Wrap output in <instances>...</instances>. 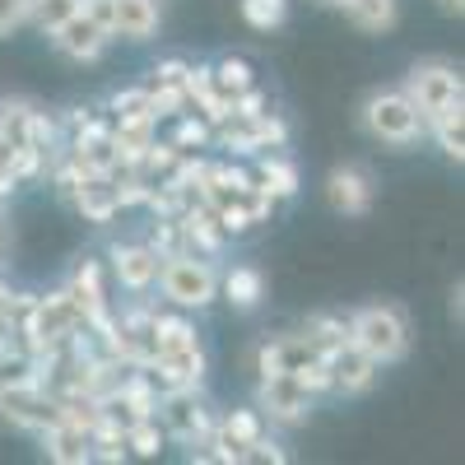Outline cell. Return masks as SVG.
<instances>
[{
    "instance_id": "6da1fadb",
    "label": "cell",
    "mask_w": 465,
    "mask_h": 465,
    "mask_svg": "<svg viewBox=\"0 0 465 465\" xmlns=\"http://www.w3.org/2000/svg\"><path fill=\"white\" fill-rule=\"evenodd\" d=\"M153 340H159V349H153V359L144 363L149 381L163 391H177V386H201L205 377V349L196 340V326L182 322V317H159L153 312Z\"/></svg>"
},
{
    "instance_id": "7a4b0ae2",
    "label": "cell",
    "mask_w": 465,
    "mask_h": 465,
    "mask_svg": "<svg viewBox=\"0 0 465 465\" xmlns=\"http://www.w3.org/2000/svg\"><path fill=\"white\" fill-rule=\"evenodd\" d=\"M344 331H349V344H359L363 354L377 359V363H396V359L410 354V322L391 302L359 307V312L344 322Z\"/></svg>"
},
{
    "instance_id": "3957f363",
    "label": "cell",
    "mask_w": 465,
    "mask_h": 465,
    "mask_svg": "<svg viewBox=\"0 0 465 465\" xmlns=\"http://www.w3.org/2000/svg\"><path fill=\"white\" fill-rule=\"evenodd\" d=\"M153 284L163 289V298L173 307H186V312L196 307V312H201V307H210L219 298V270L201 252H168Z\"/></svg>"
},
{
    "instance_id": "277c9868",
    "label": "cell",
    "mask_w": 465,
    "mask_h": 465,
    "mask_svg": "<svg viewBox=\"0 0 465 465\" xmlns=\"http://www.w3.org/2000/svg\"><path fill=\"white\" fill-rule=\"evenodd\" d=\"M363 126L381 144H414L423 135V116L405 89H386V94H372L363 103Z\"/></svg>"
},
{
    "instance_id": "5b68a950",
    "label": "cell",
    "mask_w": 465,
    "mask_h": 465,
    "mask_svg": "<svg viewBox=\"0 0 465 465\" xmlns=\"http://www.w3.org/2000/svg\"><path fill=\"white\" fill-rule=\"evenodd\" d=\"M214 140L232 153H265V149H284L289 126L284 116L275 112H261V116H242V112H228L214 122Z\"/></svg>"
},
{
    "instance_id": "8992f818",
    "label": "cell",
    "mask_w": 465,
    "mask_h": 465,
    "mask_svg": "<svg viewBox=\"0 0 465 465\" xmlns=\"http://www.w3.org/2000/svg\"><path fill=\"white\" fill-rule=\"evenodd\" d=\"M153 419H163V438H177L186 447H196L210 438L214 429V414L210 405L196 396V386H177V391H163L159 396V410H153Z\"/></svg>"
},
{
    "instance_id": "52a82bcc",
    "label": "cell",
    "mask_w": 465,
    "mask_h": 465,
    "mask_svg": "<svg viewBox=\"0 0 465 465\" xmlns=\"http://www.w3.org/2000/svg\"><path fill=\"white\" fill-rule=\"evenodd\" d=\"M0 414H5L15 429L24 433H47L61 423V405L56 396L47 391V386H37V381H15L0 391Z\"/></svg>"
},
{
    "instance_id": "ba28073f",
    "label": "cell",
    "mask_w": 465,
    "mask_h": 465,
    "mask_svg": "<svg viewBox=\"0 0 465 465\" xmlns=\"http://www.w3.org/2000/svg\"><path fill=\"white\" fill-rule=\"evenodd\" d=\"M405 94H410V103L419 107L423 122H429L433 112H442L447 103L460 98V74H456V65H447V61H419V65L410 70V80H405Z\"/></svg>"
},
{
    "instance_id": "9c48e42d",
    "label": "cell",
    "mask_w": 465,
    "mask_h": 465,
    "mask_svg": "<svg viewBox=\"0 0 465 465\" xmlns=\"http://www.w3.org/2000/svg\"><path fill=\"white\" fill-rule=\"evenodd\" d=\"M256 410L275 423H302L312 410V391L298 381V372H265L256 386Z\"/></svg>"
},
{
    "instance_id": "30bf717a",
    "label": "cell",
    "mask_w": 465,
    "mask_h": 465,
    "mask_svg": "<svg viewBox=\"0 0 465 465\" xmlns=\"http://www.w3.org/2000/svg\"><path fill=\"white\" fill-rule=\"evenodd\" d=\"M70 298H74V307H80V317H84V326H89V335H107L112 331V312H107V289H103V265L98 261H80V270H74V280H70V289H65Z\"/></svg>"
},
{
    "instance_id": "8fae6325",
    "label": "cell",
    "mask_w": 465,
    "mask_h": 465,
    "mask_svg": "<svg viewBox=\"0 0 465 465\" xmlns=\"http://www.w3.org/2000/svg\"><path fill=\"white\" fill-rule=\"evenodd\" d=\"M326 368H331V391H344V396H363L368 386L377 381V372H381V363L368 359L363 349L349 344V340L326 354Z\"/></svg>"
},
{
    "instance_id": "7c38bea8",
    "label": "cell",
    "mask_w": 465,
    "mask_h": 465,
    "mask_svg": "<svg viewBox=\"0 0 465 465\" xmlns=\"http://www.w3.org/2000/svg\"><path fill=\"white\" fill-rule=\"evenodd\" d=\"M52 43H56V52H65L70 61H98L112 37H107V28H103L98 19H89L84 10H74L65 24L52 28Z\"/></svg>"
},
{
    "instance_id": "4fadbf2b",
    "label": "cell",
    "mask_w": 465,
    "mask_h": 465,
    "mask_svg": "<svg viewBox=\"0 0 465 465\" xmlns=\"http://www.w3.org/2000/svg\"><path fill=\"white\" fill-rule=\"evenodd\" d=\"M177 238H182V252H201V256H214L219 247H223V223L214 219V210L205 205V201H191V205H182L177 214Z\"/></svg>"
},
{
    "instance_id": "5bb4252c",
    "label": "cell",
    "mask_w": 465,
    "mask_h": 465,
    "mask_svg": "<svg viewBox=\"0 0 465 465\" xmlns=\"http://www.w3.org/2000/svg\"><path fill=\"white\" fill-rule=\"evenodd\" d=\"M159 265H163V256L153 252L149 242H122V247H112V275H116V284L131 289V293L153 289Z\"/></svg>"
},
{
    "instance_id": "9a60e30c",
    "label": "cell",
    "mask_w": 465,
    "mask_h": 465,
    "mask_svg": "<svg viewBox=\"0 0 465 465\" xmlns=\"http://www.w3.org/2000/svg\"><path fill=\"white\" fill-rule=\"evenodd\" d=\"M322 349L307 340V335H280V340H265L256 349V372H302L307 363H317Z\"/></svg>"
},
{
    "instance_id": "2e32d148",
    "label": "cell",
    "mask_w": 465,
    "mask_h": 465,
    "mask_svg": "<svg viewBox=\"0 0 465 465\" xmlns=\"http://www.w3.org/2000/svg\"><path fill=\"white\" fill-rule=\"evenodd\" d=\"M65 201L80 210L89 223H107L116 210H122V201H116V177H112V173H84L80 186H74Z\"/></svg>"
},
{
    "instance_id": "e0dca14e",
    "label": "cell",
    "mask_w": 465,
    "mask_h": 465,
    "mask_svg": "<svg viewBox=\"0 0 465 465\" xmlns=\"http://www.w3.org/2000/svg\"><path fill=\"white\" fill-rule=\"evenodd\" d=\"M326 196H331V205L340 214H368V205H372V177L363 168H354V163H344V168H335L326 177Z\"/></svg>"
},
{
    "instance_id": "ac0fdd59",
    "label": "cell",
    "mask_w": 465,
    "mask_h": 465,
    "mask_svg": "<svg viewBox=\"0 0 465 465\" xmlns=\"http://www.w3.org/2000/svg\"><path fill=\"white\" fill-rule=\"evenodd\" d=\"M159 28V0H112V37L144 43Z\"/></svg>"
},
{
    "instance_id": "d6986e66",
    "label": "cell",
    "mask_w": 465,
    "mask_h": 465,
    "mask_svg": "<svg viewBox=\"0 0 465 465\" xmlns=\"http://www.w3.org/2000/svg\"><path fill=\"white\" fill-rule=\"evenodd\" d=\"M43 438V447H47V460H56V465H89V433L84 429H74V423H56V429H47V433H37Z\"/></svg>"
},
{
    "instance_id": "ffe728a7",
    "label": "cell",
    "mask_w": 465,
    "mask_h": 465,
    "mask_svg": "<svg viewBox=\"0 0 465 465\" xmlns=\"http://www.w3.org/2000/svg\"><path fill=\"white\" fill-rule=\"evenodd\" d=\"M153 116H135V122H112V144H116V159H122V168H135L140 153L153 144Z\"/></svg>"
},
{
    "instance_id": "44dd1931",
    "label": "cell",
    "mask_w": 465,
    "mask_h": 465,
    "mask_svg": "<svg viewBox=\"0 0 465 465\" xmlns=\"http://www.w3.org/2000/svg\"><path fill=\"white\" fill-rule=\"evenodd\" d=\"M256 186L261 191H270L275 201H289V196H298V168H293V159H284V153H261V163H256Z\"/></svg>"
},
{
    "instance_id": "7402d4cb",
    "label": "cell",
    "mask_w": 465,
    "mask_h": 465,
    "mask_svg": "<svg viewBox=\"0 0 465 465\" xmlns=\"http://www.w3.org/2000/svg\"><path fill=\"white\" fill-rule=\"evenodd\" d=\"M423 131H433L438 135V144H442V153L447 159H465V126H460V98L456 103H447L442 112H433L429 122H423Z\"/></svg>"
},
{
    "instance_id": "603a6c76",
    "label": "cell",
    "mask_w": 465,
    "mask_h": 465,
    "mask_svg": "<svg viewBox=\"0 0 465 465\" xmlns=\"http://www.w3.org/2000/svg\"><path fill=\"white\" fill-rule=\"evenodd\" d=\"M219 289H223V298L232 307H256L265 298V275H261L256 265H232L228 275L219 280Z\"/></svg>"
},
{
    "instance_id": "cb8c5ba5",
    "label": "cell",
    "mask_w": 465,
    "mask_h": 465,
    "mask_svg": "<svg viewBox=\"0 0 465 465\" xmlns=\"http://www.w3.org/2000/svg\"><path fill=\"white\" fill-rule=\"evenodd\" d=\"M340 10L354 19L363 33H386V28H396V15H401L396 0H340Z\"/></svg>"
},
{
    "instance_id": "d4e9b609",
    "label": "cell",
    "mask_w": 465,
    "mask_h": 465,
    "mask_svg": "<svg viewBox=\"0 0 465 465\" xmlns=\"http://www.w3.org/2000/svg\"><path fill=\"white\" fill-rule=\"evenodd\" d=\"M28 112H33V103H24V98H5V103H0V144H5V149L28 144Z\"/></svg>"
},
{
    "instance_id": "484cf974",
    "label": "cell",
    "mask_w": 465,
    "mask_h": 465,
    "mask_svg": "<svg viewBox=\"0 0 465 465\" xmlns=\"http://www.w3.org/2000/svg\"><path fill=\"white\" fill-rule=\"evenodd\" d=\"M107 112H112V122H135V116H153V98H149L144 84L140 89H116L107 98ZM153 122H159V116H153Z\"/></svg>"
},
{
    "instance_id": "4316f807",
    "label": "cell",
    "mask_w": 465,
    "mask_h": 465,
    "mask_svg": "<svg viewBox=\"0 0 465 465\" xmlns=\"http://www.w3.org/2000/svg\"><path fill=\"white\" fill-rule=\"evenodd\" d=\"M256 80H252V65L242 61V56H223L219 65H214V89L232 103V98H238L242 89H252Z\"/></svg>"
},
{
    "instance_id": "83f0119b",
    "label": "cell",
    "mask_w": 465,
    "mask_h": 465,
    "mask_svg": "<svg viewBox=\"0 0 465 465\" xmlns=\"http://www.w3.org/2000/svg\"><path fill=\"white\" fill-rule=\"evenodd\" d=\"M302 335L312 340V344L322 349V354H331V349H340V344L349 340V331H344V317H331V312H317V317H307Z\"/></svg>"
},
{
    "instance_id": "f1b7e54d",
    "label": "cell",
    "mask_w": 465,
    "mask_h": 465,
    "mask_svg": "<svg viewBox=\"0 0 465 465\" xmlns=\"http://www.w3.org/2000/svg\"><path fill=\"white\" fill-rule=\"evenodd\" d=\"M242 19L256 33H275L289 19V0H242Z\"/></svg>"
},
{
    "instance_id": "f546056e",
    "label": "cell",
    "mask_w": 465,
    "mask_h": 465,
    "mask_svg": "<svg viewBox=\"0 0 465 465\" xmlns=\"http://www.w3.org/2000/svg\"><path fill=\"white\" fill-rule=\"evenodd\" d=\"M126 451H131V456H159V451H163L159 419H135L131 429H126Z\"/></svg>"
},
{
    "instance_id": "4dcf8cb0",
    "label": "cell",
    "mask_w": 465,
    "mask_h": 465,
    "mask_svg": "<svg viewBox=\"0 0 465 465\" xmlns=\"http://www.w3.org/2000/svg\"><path fill=\"white\" fill-rule=\"evenodd\" d=\"M80 5H84V0H28V19L43 28V33H52L56 24H65Z\"/></svg>"
},
{
    "instance_id": "1f68e13d",
    "label": "cell",
    "mask_w": 465,
    "mask_h": 465,
    "mask_svg": "<svg viewBox=\"0 0 465 465\" xmlns=\"http://www.w3.org/2000/svg\"><path fill=\"white\" fill-rule=\"evenodd\" d=\"M214 140V126L205 122V116H191V112H177V135H173V144L182 149V153H191V149H201V144H210Z\"/></svg>"
},
{
    "instance_id": "d6a6232c",
    "label": "cell",
    "mask_w": 465,
    "mask_h": 465,
    "mask_svg": "<svg viewBox=\"0 0 465 465\" xmlns=\"http://www.w3.org/2000/svg\"><path fill=\"white\" fill-rule=\"evenodd\" d=\"M242 460H256V465H284V460H289V451H284L280 442H270V438L261 433V438H252V442H247Z\"/></svg>"
},
{
    "instance_id": "836d02e7",
    "label": "cell",
    "mask_w": 465,
    "mask_h": 465,
    "mask_svg": "<svg viewBox=\"0 0 465 465\" xmlns=\"http://www.w3.org/2000/svg\"><path fill=\"white\" fill-rule=\"evenodd\" d=\"M149 247L159 252V256H168V252H182V238H177V219H159V223H153V238H149Z\"/></svg>"
},
{
    "instance_id": "e575fe53",
    "label": "cell",
    "mask_w": 465,
    "mask_h": 465,
    "mask_svg": "<svg viewBox=\"0 0 465 465\" xmlns=\"http://www.w3.org/2000/svg\"><path fill=\"white\" fill-rule=\"evenodd\" d=\"M28 19V0H0V37L15 33Z\"/></svg>"
},
{
    "instance_id": "d590c367",
    "label": "cell",
    "mask_w": 465,
    "mask_h": 465,
    "mask_svg": "<svg viewBox=\"0 0 465 465\" xmlns=\"http://www.w3.org/2000/svg\"><path fill=\"white\" fill-rule=\"evenodd\" d=\"M232 112H242V116H261V112H270V103H265V94L252 84V89H242L238 98H232Z\"/></svg>"
},
{
    "instance_id": "8d00e7d4",
    "label": "cell",
    "mask_w": 465,
    "mask_h": 465,
    "mask_svg": "<svg viewBox=\"0 0 465 465\" xmlns=\"http://www.w3.org/2000/svg\"><path fill=\"white\" fill-rule=\"evenodd\" d=\"M182 80H186V61H163V65H153L149 84H182Z\"/></svg>"
},
{
    "instance_id": "74e56055",
    "label": "cell",
    "mask_w": 465,
    "mask_h": 465,
    "mask_svg": "<svg viewBox=\"0 0 465 465\" xmlns=\"http://www.w3.org/2000/svg\"><path fill=\"white\" fill-rule=\"evenodd\" d=\"M0 331L15 335V322H10V289H5V280H0Z\"/></svg>"
},
{
    "instance_id": "f35d334b",
    "label": "cell",
    "mask_w": 465,
    "mask_h": 465,
    "mask_svg": "<svg viewBox=\"0 0 465 465\" xmlns=\"http://www.w3.org/2000/svg\"><path fill=\"white\" fill-rule=\"evenodd\" d=\"M460 5L465 0H442V10H451V15H460Z\"/></svg>"
},
{
    "instance_id": "ab89813d",
    "label": "cell",
    "mask_w": 465,
    "mask_h": 465,
    "mask_svg": "<svg viewBox=\"0 0 465 465\" xmlns=\"http://www.w3.org/2000/svg\"><path fill=\"white\" fill-rule=\"evenodd\" d=\"M0 252H5V223H0Z\"/></svg>"
},
{
    "instance_id": "60d3db41",
    "label": "cell",
    "mask_w": 465,
    "mask_h": 465,
    "mask_svg": "<svg viewBox=\"0 0 465 465\" xmlns=\"http://www.w3.org/2000/svg\"><path fill=\"white\" fill-rule=\"evenodd\" d=\"M326 5H340V0H326Z\"/></svg>"
}]
</instances>
